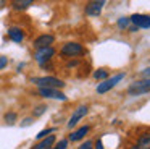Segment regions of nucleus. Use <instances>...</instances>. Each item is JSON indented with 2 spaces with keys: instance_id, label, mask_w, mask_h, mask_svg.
<instances>
[{
  "instance_id": "obj_1",
  "label": "nucleus",
  "mask_w": 150,
  "mask_h": 149,
  "mask_svg": "<svg viewBox=\"0 0 150 149\" xmlns=\"http://www.w3.org/2000/svg\"><path fill=\"white\" fill-rule=\"evenodd\" d=\"M31 83H34L39 87H47V89H60L65 86L62 80L55 76H42V78H31Z\"/></svg>"
},
{
  "instance_id": "obj_2",
  "label": "nucleus",
  "mask_w": 150,
  "mask_h": 149,
  "mask_svg": "<svg viewBox=\"0 0 150 149\" xmlns=\"http://www.w3.org/2000/svg\"><path fill=\"white\" fill-rule=\"evenodd\" d=\"M145 92H150V78L145 80H139L131 83V86L127 87V94L129 96H142Z\"/></svg>"
},
{
  "instance_id": "obj_3",
  "label": "nucleus",
  "mask_w": 150,
  "mask_h": 149,
  "mask_svg": "<svg viewBox=\"0 0 150 149\" xmlns=\"http://www.w3.org/2000/svg\"><path fill=\"white\" fill-rule=\"evenodd\" d=\"M124 78V73H118V74H115V76H111V78H107L105 81H102V83H98V86H97V92L98 94H105V92H108L110 89H113L115 86H116L118 83H120L121 80Z\"/></svg>"
},
{
  "instance_id": "obj_4",
  "label": "nucleus",
  "mask_w": 150,
  "mask_h": 149,
  "mask_svg": "<svg viewBox=\"0 0 150 149\" xmlns=\"http://www.w3.org/2000/svg\"><path fill=\"white\" fill-rule=\"evenodd\" d=\"M60 52H62V55H65V57H76V55L84 54V47H82L81 44H78V42H66Z\"/></svg>"
},
{
  "instance_id": "obj_5",
  "label": "nucleus",
  "mask_w": 150,
  "mask_h": 149,
  "mask_svg": "<svg viewBox=\"0 0 150 149\" xmlns=\"http://www.w3.org/2000/svg\"><path fill=\"white\" fill-rule=\"evenodd\" d=\"M53 55H55V49L47 47V49H39V50L36 52V55H34V58H36V62L39 65H45Z\"/></svg>"
},
{
  "instance_id": "obj_6",
  "label": "nucleus",
  "mask_w": 150,
  "mask_h": 149,
  "mask_svg": "<svg viewBox=\"0 0 150 149\" xmlns=\"http://www.w3.org/2000/svg\"><path fill=\"white\" fill-rule=\"evenodd\" d=\"M129 21L136 26L137 29L142 28V29H149L150 28V16L149 15H140V13H136L129 18Z\"/></svg>"
},
{
  "instance_id": "obj_7",
  "label": "nucleus",
  "mask_w": 150,
  "mask_h": 149,
  "mask_svg": "<svg viewBox=\"0 0 150 149\" xmlns=\"http://www.w3.org/2000/svg\"><path fill=\"white\" fill-rule=\"evenodd\" d=\"M87 112H89V107H87V105H79L78 109H76L74 112H73L71 118H69V122H68V128H73V126H76V125H78V122L82 118V117L87 115Z\"/></svg>"
},
{
  "instance_id": "obj_8",
  "label": "nucleus",
  "mask_w": 150,
  "mask_h": 149,
  "mask_svg": "<svg viewBox=\"0 0 150 149\" xmlns=\"http://www.w3.org/2000/svg\"><path fill=\"white\" fill-rule=\"evenodd\" d=\"M55 42V37L52 34H42L34 41V47L39 50V49H47V47H52V44Z\"/></svg>"
},
{
  "instance_id": "obj_9",
  "label": "nucleus",
  "mask_w": 150,
  "mask_h": 149,
  "mask_svg": "<svg viewBox=\"0 0 150 149\" xmlns=\"http://www.w3.org/2000/svg\"><path fill=\"white\" fill-rule=\"evenodd\" d=\"M39 94L47 99H58V100H66V96L58 89H47V87H39Z\"/></svg>"
},
{
  "instance_id": "obj_10",
  "label": "nucleus",
  "mask_w": 150,
  "mask_h": 149,
  "mask_svg": "<svg viewBox=\"0 0 150 149\" xmlns=\"http://www.w3.org/2000/svg\"><path fill=\"white\" fill-rule=\"evenodd\" d=\"M105 0H100V2H91L86 5V15L89 16H98L102 13V10H103L105 6Z\"/></svg>"
},
{
  "instance_id": "obj_11",
  "label": "nucleus",
  "mask_w": 150,
  "mask_h": 149,
  "mask_svg": "<svg viewBox=\"0 0 150 149\" xmlns=\"http://www.w3.org/2000/svg\"><path fill=\"white\" fill-rule=\"evenodd\" d=\"M53 143H55V136L50 135V136H47V138L40 139L36 146H33V149H50L53 146Z\"/></svg>"
},
{
  "instance_id": "obj_12",
  "label": "nucleus",
  "mask_w": 150,
  "mask_h": 149,
  "mask_svg": "<svg viewBox=\"0 0 150 149\" xmlns=\"http://www.w3.org/2000/svg\"><path fill=\"white\" fill-rule=\"evenodd\" d=\"M8 37H10L13 42H21L24 39V32L21 31L20 28H15L13 26V28L8 29Z\"/></svg>"
},
{
  "instance_id": "obj_13",
  "label": "nucleus",
  "mask_w": 150,
  "mask_h": 149,
  "mask_svg": "<svg viewBox=\"0 0 150 149\" xmlns=\"http://www.w3.org/2000/svg\"><path fill=\"white\" fill-rule=\"evenodd\" d=\"M89 130H91V128H89L87 125H86V126H81L79 130H76V131H73L71 135H69V141H79V139H82V138H84V136L89 133Z\"/></svg>"
},
{
  "instance_id": "obj_14",
  "label": "nucleus",
  "mask_w": 150,
  "mask_h": 149,
  "mask_svg": "<svg viewBox=\"0 0 150 149\" xmlns=\"http://www.w3.org/2000/svg\"><path fill=\"white\" fill-rule=\"evenodd\" d=\"M137 149H150V133H145L137 141Z\"/></svg>"
},
{
  "instance_id": "obj_15",
  "label": "nucleus",
  "mask_w": 150,
  "mask_h": 149,
  "mask_svg": "<svg viewBox=\"0 0 150 149\" xmlns=\"http://www.w3.org/2000/svg\"><path fill=\"white\" fill-rule=\"evenodd\" d=\"M11 5H13L15 10H26L33 5V0H15Z\"/></svg>"
},
{
  "instance_id": "obj_16",
  "label": "nucleus",
  "mask_w": 150,
  "mask_h": 149,
  "mask_svg": "<svg viewBox=\"0 0 150 149\" xmlns=\"http://www.w3.org/2000/svg\"><path fill=\"white\" fill-rule=\"evenodd\" d=\"M5 122L8 123V125H13L15 122H16V118H18V115H16V112H7L5 113Z\"/></svg>"
},
{
  "instance_id": "obj_17",
  "label": "nucleus",
  "mask_w": 150,
  "mask_h": 149,
  "mask_svg": "<svg viewBox=\"0 0 150 149\" xmlns=\"http://www.w3.org/2000/svg\"><path fill=\"white\" fill-rule=\"evenodd\" d=\"M55 131V128H47V130H42V131H39L36 135V138L37 139H44V138H47V136H50V133H53Z\"/></svg>"
},
{
  "instance_id": "obj_18",
  "label": "nucleus",
  "mask_w": 150,
  "mask_h": 149,
  "mask_svg": "<svg viewBox=\"0 0 150 149\" xmlns=\"http://www.w3.org/2000/svg\"><path fill=\"white\" fill-rule=\"evenodd\" d=\"M94 78H95V80H103L105 81L108 78V71L107 70H97L94 73Z\"/></svg>"
},
{
  "instance_id": "obj_19",
  "label": "nucleus",
  "mask_w": 150,
  "mask_h": 149,
  "mask_svg": "<svg viewBox=\"0 0 150 149\" xmlns=\"http://www.w3.org/2000/svg\"><path fill=\"white\" fill-rule=\"evenodd\" d=\"M129 18L127 16H121L120 19H118V28H121V29H126L127 26H129Z\"/></svg>"
},
{
  "instance_id": "obj_20",
  "label": "nucleus",
  "mask_w": 150,
  "mask_h": 149,
  "mask_svg": "<svg viewBox=\"0 0 150 149\" xmlns=\"http://www.w3.org/2000/svg\"><path fill=\"white\" fill-rule=\"evenodd\" d=\"M45 110H47V105H37V107H36V110H34V113H33V115H34V117H40L44 112H45Z\"/></svg>"
},
{
  "instance_id": "obj_21",
  "label": "nucleus",
  "mask_w": 150,
  "mask_h": 149,
  "mask_svg": "<svg viewBox=\"0 0 150 149\" xmlns=\"http://www.w3.org/2000/svg\"><path fill=\"white\" fill-rule=\"evenodd\" d=\"M66 148H68V141H66V139H62L53 149H66Z\"/></svg>"
},
{
  "instance_id": "obj_22",
  "label": "nucleus",
  "mask_w": 150,
  "mask_h": 149,
  "mask_svg": "<svg viewBox=\"0 0 150 149\" xmlns=\"http://www.w3.org/2000/svg\"><path fill=\"white\" fill-rule=\"evenodd\" d=\"M7 63H8V58L2 55V57H0V70H4V68L7 67Z\"/></svg>"
},
{
  "instance_id": "obj_23",
  "label": "nucleus",
  "mask_w": 150,
  "mask_h": 149,
  "mask_svg": "<svg viewBox=\"0 0 150 149\" xmlns=\"http://www.w3.org/2000/svg\"><path fill=\"white\" fill-rule=\"evenodd\" d=\"M79 149H94V148H92V143L91 141H86L84 144L79 146Z\"/></svg>"
},
{
  "instance_id": "obj_24",
  "label": "nucleus",
  "mask_w": 150,
  "mask_h": 149,
  "mask_svg": "<svg viewBox=\"0 0 150 149\" xmlns=\"http://www.w3.org/2000/svg\"><path fill=\"white\" fill-rule=\"evenodd\" d=\"M94 146H95V149H103V143H102V139H97Z\"/></svg>"
},
{
  "instance_id": "obj_25",
  "label": "nucleus",
  "mask_w": 150,
  "mask_h": 149,
  "mask_svg": "<svg viewBox=\"0 0 150 149\" xmlns=\"http://www.w3.org/2000/svg\"><path fill=\"white\" fill-rule=\"evenodd\" d=\"M142 74H144V76H147V78H150V67L145 68V70H142Z\"/></svg>"
},
{
  "instance_id": "obj_26",
  "label": "nucleus",
  "mask_w": 150,
  "mask_h": 149,
  "mask_svg": "<svg viewBox=\"0 0 150 149\" xmlns=\"http://www.w3.org/2000/svg\"><path fill=\"white\" fill-rule=\"evenodd\" d=\"M31 123H33V118H24L23 126H28V125H31Z\"/></svg>"
},
{
  "instance_id": "obj_27",
  "label": "nucleus",
  "mask_w": 150,
  "mask_h": 149,
  "mask_svg": "<svg viewBox=\"0 0 150 149\" xmlns=\"http://www.w3.org/2000/svg\"><path fill=\"white\" fill-rule=\"evenodd\" d=\"M129 149H137V146H131V148Z\"/></svg>"
},
{
  "instance_id": "obj_28",
  "label": "nucleus",
  "mask_w": 150,
  "mask_h": 149,
  "mask_svg": "<svg viewBox=\"0 0 150 149\" xmlns=\"http://www.w3.org/2000/svg\"><path fill=\"white\" fill-rule=\"evenodd\" d=\"M5 5V2H0V6H4Z\"/></svg>"
}]
</instances>
